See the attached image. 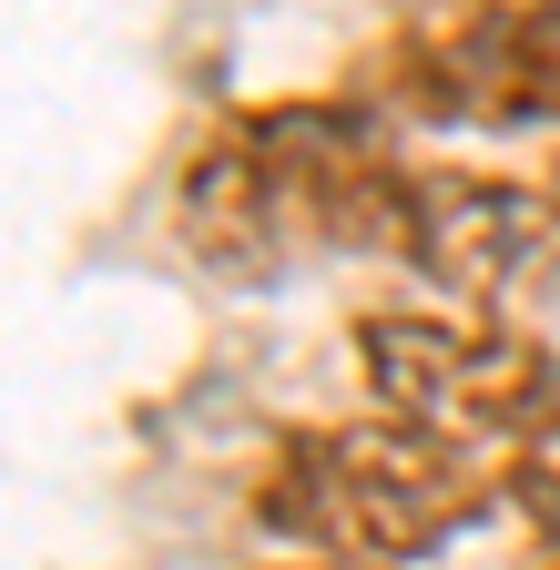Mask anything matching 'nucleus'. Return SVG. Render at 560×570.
I'll use <instances>...</instances> for the list:
<instances>
[{
	"instance_id": "f257e3e1",
	"label": "nucleus",
	"mask_w": 560,
	"mask_h": 570,
	"mask_svg": "<svg viewBox=\"0 0 560 570\" xmlns=\"http://www.w3.org/2000/svg\"><path fill=\"white\" fill-rule=\"evenodd\" d=\"M397 122L357 92L225 102L174 174V235L215 285H286L326 255H377L397 225Z\"/></svg>"
},
{
	"instance_id": "f03ea898",
	"label": "nucleus",
	"mask_w": 560,
	"mask_h": 570,
	"mask_svg": "<svg viewBox=\"0 0 560 570\" xmlns=\"http://www.w3.org/2000/svg\"><path fill=\"white\" fill-rule=\"evenodd\" d=\"M489 510H510L500 459H479L439 428H407L387 407L357 417H296L275 428L245 469V520L275 550H326V560H439Z\"/></svg>"
},
{
	"instance_id": "7ed1b4c3",
	"label": "nucleus",
	"mask_w": 560,
	"mask_h": 570,
	"mask_svg": "<svg viewBox=\"0 0 560 570\" xmlns=\"http://www.w3.org/2000/svg\"><path fill=\"white\" fill-rule=\"evenodd\" d=\"M346 356L367 377V407L439 428V439L510 459L560 439V346L530 336L500 306H459V296H377L346 316Z\"/></svg>"
},
{
	"instance_id": "20e7f679",
	"label": "nucleus",
	"mask_w": 560,
	"mask_h": 570,
	"mask_svg": "<svg viewBox=\"0 0 560 570\" xmlns=\"http://www.w3.org/2000/svg\"><path fill=\"white\" fill-rule=\"evenodd\" d=\"M336 82L397 132H560V0H397Z\"/></svg>"
},
{
	"instance_id": "39448f33",
	"label": "nucleus",
	"mask_w": 560,
	"mask_h": 570,
	"mask_svg": "<svg viewBox=\"0 0 560 570\" xmlns=\"http://www.w3.org/2000/svg\"><path fill=\"white\" fill-rule=\"evenodd\" d=\"M387 265L459 306H520L560 285V174H479V164H407Z\"/></svg>"
},
{
	"instance_id": "423d86ee",
	"label": "nucleus",
	"mask_w": 560,
	"mask_h": 570,
	"mask_svg": "<svg viewBox=\"0 0 560 570\" xmlns=\"http://www.w3.org/2000/svg\"><path fill=\"white\" fill-rule=\"evenodd\" d=\"M500 489H510V520H520V570H560V439L510 449Z\"/></svg>"
},
{
	"instance_id": "0eeeda50",
	"label": "nucleus",
	"mask_w": 560,
	"mask_h": 570,
	"mask_svg": "<svg viewBox=\"0 0 560 570\" xmlns=\"http://www.w3.org/2000/svg\"><path fill=\"white\" fill-rule=\"evenodd\" d=\"M245 570H407V560H326V550H275V560H245Z\"/></svg>"
},
{
	"instance_id": "6e6552de",
	"label": "nucleus",
	"mask_w": 560,
	"mask_h": 570,
	"mask_svg": "<svg viewBox=\"0 0 560 570\" xmlns=\"http://www.w3.org/2000/svg\"><path fill=\"white\" fill-rule=\"evenodd\" d=\"M550 174H560V164H550Z\"/></svg>"
}]
</instances>
